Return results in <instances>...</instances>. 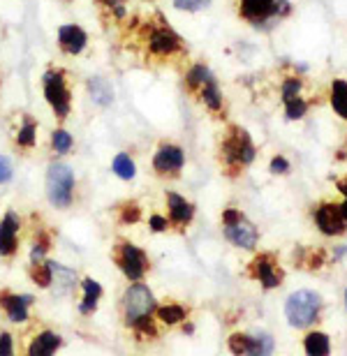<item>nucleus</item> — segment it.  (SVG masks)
<instances>
[{
    "instance_id": "obj_24",
    "label": "nucleus",
    "mask_w": 347,
    "mask_h": 356,
    "mask_svg": "<svg viewBox=\"0 0 347 356\" xmlns=\"http://www.w3.org/2000/svg\"><path fill=\"white\" fill-rule=\"evenodd\" d=\"M183 79H186L188 92H190V95H195V92L200 90L204 83L213 79V72H211V70L204 65V63H195V65L188 67V72H186V76H183Z\"/></svg>"
},
{
    "instance_id": "obj_32",
    "label": "nucleus",
    "mask_w": 347,
    "mask_h": 356,
    "mask_svg": "<svg viewBox=\"0 0 347 356\" xmlns=\"http://www.w3.org/2000/svg\"><path fill=\"white\" fill-rule=\"evenodd\" d=\"M172 5L179 12H188V14H197L204 12L211 5V0H172Z\"/></svg>"
},
{
    "instance_id": "obj_37",
    "label": "nucleus",
    "mask_w": 347,
    "mask_h": 356,
    "mask_svg": "<svg viewBox=\"0 0 347 356\" xmlns=\"http://www.w3.org/2000/svg\"><path fill=\"white\" fill-rule=\"evenodd\" d=\"M93 3H95L97 10H100V12L104 14V17H111V14H114L116 7L123 5L125 0H93Z\"/></svg>"
},
{
    "instance_id": "obj_18",
    "label": "nucleus",
    "mask_w": 347,
    "mask_h": 356,
    "mask_svg": "<svg viewBox=\"0 0 347 356\" xmlns=\"http://www.w3.org/2000/svg\"><path fill=\"white\" fill-rule=\"evenodd\" d=\"M225 236H227L234 245L239 248H245V250H250L257 243V229H255V225H250L248 220H239L236 225H225Z\"/></svg>"
},
{
    "instance_id": "obj_6",
    "label": "nucleus",
    "mask_w": 347,
    "mask_h": 356,
    "mask_svg": "<svg viewBox=\"0 0 347 356\" xmlns=\"http://www.w3.org/2000/svg\"><path fill=\"white\" fill-rule=\"evenodd\" d=\"M186 167V153L176 141H158L151 158V169L158 178H176Z\"/></svg>"
},
{
    "instance_id": "obj_17",
    "label": "nucleus",
    "mask_w": 347,
    "mask_h": 356,
    "mask_svg": "<svg viewBox=\"0 0 347 356\" xmlns=\"http://www.w3.org/2000/svg\"><path fill=\"white\" fill-rule=\"evenodd\" d=\"M250 270L266 289L278 287V284L282 282V270L275 268V261L268 257V254H259V257H255Z\"/></svg>"
},
{
    "instance_id": "obj_9",
    "label": "nucleus",
    "mask_w": 347,
    "mask_h": 356,
    "mask_svg": "<svg viewBox=\"0 0 347 356\" xmlns=\"http://www.w3.org/2000/svg\"><path fill=\"white\" fill-rule=\"evenodd\" d=\"M289 14L287 0H239V17L248 24H264L273 17Z\"/></svg>"
},
{
    "instance_id": "obj_15",
    "label": "nucleus",
    "mask_w": 347,
    "mask_h": 356,
    "mask_svg": "<svg viewBox=\"0 0 347 356\" xmlns=\"http://www.w3.org/2000/svg\"><path fill=\"white\" fill-rule=\"evenodd\" d=\"M315 220H317V227H320L324 234H329V236H338L347 227L341 213V206H334V204H322L315 213Z\"/></svg>"
},
{
    "instance_id": "obj_31",
    "label": "nucleus",
    "mask_w": 347,
    "mask_h": 356,
    "mask_svg": "<svg viewBox=\"0 0 347 356\" xmlns=\"http://www.w3.org/2000/svg\"><path fill=\"white\" fill-rule=\"evenodd\" d=\"M252 345H255V338L245 336V333H234V336L229 338V350H232V354H236V356L248 354Z\"/></svg>"
},
{
    "instance_id": "obj_25",
    "label": "nucleus",
    "mask_w": 347,
    "mask_h": 356,
    "mask_svg": "<svg viewBox=\"0 0 347 356\" xmlns=\"http://www.w3.org/2000/svg\"><path fill=\"white\" fill-rule=\"evenodd\" d=\"M81 287H83V301L79 305V310H81V315H90V312L97 308V301H100V296H102V287L93 277H83Z\"/></svg>"
},
{
    "instance_id": "obj_8",
    "label": "nucleus",
    "mask_w": 347,
    "mask_h": 356,
    "mask_svg": "<svg viewBox=\"0 0 347 356\" xmlns=\"http://www.w3.org/2000/svg\"><path fill=\"white\" fill-rule=\"evenodd\" d=\"M123 308H125V322L127 326L137 324L139 319L151 317V312L155 308V296L146 284H132L125 289L123 296Z\"/></svg>"
},
{
    "instance_id": "obj_10",
    "label": "nucleus",
    "mask_w": 347,
    "mask_h": 356,
    "mask_svg": "<svg viewBox=\"0 0 347 356\" xmlns=\"http://www.w3.org/2000/svg\"><path fill=\"white\" fill-rule=\"evenodd\" d=\"M88 44H90V35L79 24H63L56 31V47L67 58H79L81 54L88 51Z\"/></svg>"
},
{
    "instance_id": "obj_14",
    "label": "nucleus",
    "mask_w": 347,
    "mask_h": 356,
    "mask_svg": "<svg viewBox=\"0 0 347 356\" xmlns=\"http://www.w3.org/2000/svg\"><path fill=\"white\" fill-rule=\"evenodd\" d=\"M165 204H167V220H169V225L183 227V225L193 222L195 206L190 204L183 195L169 190V192H165Z\"/></svg>"
},
{
    "instance_id": "obj_1",
    "label": "nucleus",
    "mask_w": 347,
    "mask_h": 356,
    "mask_svg": "<svg viewBox=\"0 0 347 356\" xmlns=\"http://www.w3.org/2000/svg\"><path fill=\"white\" fill-rule=\"evenodd\" d=\"M132 38L134 47L144 56L146 63H167L172 58H179L186 51L181 35L160 14L139 21L137 28L132 31Z\"/></svg>"
},
{
    "instance_id": "obj_27",
    "label": "nucleus",
    "mask_w": 347,
    "mask_h": 356,
    "mask_svg": "<svg viewBox=\"0 0 347 356\" xmlns=\"http://www.w3.org/2000/svg\"><path fill=\"white\" fill-rule=\"evenodd\" d=\"M118 225H137L141 220V206L137 202H120L116 206Z\"/></svg>"
},
{
    "instance_id": "obj_21",
    "label": "nucleus",
    "mask_w": 347,
    "mask_h": 356,
    "mask_svg": "<svg viewBox=\"0 0 347 356\" xmlns=\"http://www.w3.org/2000/svg\"><path fill=\"white\" fill-rule=\"evenodd\" d=\"M60 347V336L54 331H42L33 338L31 347H28V356H54Z\"/></svg>"
},
{
    "instance_id": "obj_26",
    "label": "nucleus",
    "mask_w": 347,
    "mask_h": 356,
    "mask_svg": "<svg viewBox=\"0 0 347 356\" xmlns=\"http://www.w3.org/2000/svg\"><path fill=\"white\" fill-rule=\"evenodd\" d=\"M331 104L341 118H347V81L336 79L331 83Z\"/></svg>"
},
{
    "instance_id": "obj_34",
    "label": "nucleus",
    "mask_w": 347,
    "mask_h": 356,
    "mask_svg": "<svg viewBox=\"0 0 347 356\" xmlns=\"http://www.w3.org/2000/svg\"><path fill=\"white\" fill-rule=\"evenodd\" d=\"M299 92H301L299 79H287L285 83H282V99H285V102H292V99L301 97Z\"/></svg>"
},
{
    "instance_id": "obj_19",
    "label": "nucleus",
    "mask_w": 347,
    "mask_h": 356,
    "mask_svg": "<svg viewBox=\"0 0 347 356\" xmlns=\"http://www.w3.org/2000/svg\"><path fill=\"white\" fill-rule=\"evenodd\" d=\"M33 303L31 294H0V305L5 308L10 322H26L28 319V305Z\"/></svg>"
},
{
    "instance_id": "obj_44",
    "label": "nucleus",
    "mask_w": 347,
    "mask_h": 356,
    "mask_svg": "<svg viewBox=\"0 0 347 356\" xmlns=\"http://www.w3.org/2000/svg\"><path fill=\"white\" fill-rule=\"evenodd\" d=\"M63 3H72V0H63Z\"/></svg>"
},
{
    "instance_id": "obj_41",
    "label": "nucleus",
    "mask_w": 347,
    "mask_h": 356,
    "mask_svg": "<svg viewBox=\"0 0 347 356\" xmlns=\"http://www.w3.org/2000/svg\"><path fill=\"white\" fill-rule=\"evenodd\" d=\"M289 169V162L285 158H273L271 160V172L273 174H285Z\"/></svg>"
},
{
    "instance_id": "obj_29",
    "label": "nucleus",
    "mask_w": 347,
    "mask_h": 356,
    "mask_svg": "<svg viewBox=\"0 0 347 356\" xmlns=\"http://www.w3.org/2000/svg\"><path fill=\"white\" fill-rule=\"evenodd\" d=\"M158 317L162 319L165 324H176L181 322V319H186V308H181V305H162V308L158 310Z\"/></svg>"
},
{
    "instance_id": "obj_42",
    "label": "nucleus",
    "mask_w": 347,
    "mask_h": 356,
    "mask_svg": "<svg viewBox=\"0 0 347 356\" xmlns=\"http://www.w3.org/2000/svg\"><path fill=\"white\" fill-rule=\"evenodd\" d=\"M338 188H341V192H345V195H347V176L343 178L341 183H338Z\"/></svg>"
},
{
    "instance_id": "obj_22",
    "label": "nucleus",
    "mask_w": 347,
    "mask_h": 356,
    "mask_svg": "<svg viewBox=\"0 0 347 356\" xmlns=\"http://www.w3.org/2000/svg\"><path fill=\"white\" fill-rule=\"evenodd\" d=\"M49 270H51V284H56V291L58 294H67V291H72V287L76 284V275L72 268L58 264V261H47Z\"/></svg>"
},
{
    "instance_id": "obj_13",
    "label": "nucleus",
    "mask_w": 347,
    "mask_h": 356,
    "mask_svg": "<svg viewBox=\"0 0 347 356\" xmlns=\"http://www.w3.org/2000/svg\"><path fill=\"white\" fill-rule=\"evenodd\" d=\"M86 92H88V99L93 102V106H97L100 111H107L109 106L116 102L114 83H111L104 74H93V76H88V81H86Z\"/></svg>"
},
{
    "instance_id": "obj_2",
    "label": "nucleus",
    "mask_w": 347,
    "mask_h": 356,
    "mask_svg": "<svg viewBox=\"0 0 347 356\" xmlns=\"http://www.w3.org/2000/svg\"><path fill=\"white\" fill-rule=\"evenodd\" d=\"M40 83H42V97H45L49 109H51L56 123L65 125L74 111V86H72L70 70L56 65V63H49L40 76Z\"/></svg>"
},
{
    "instance_id": "obj_7",
    "label": "nucleus",
    "mask_w": 347,
    "mask_h": 356,
    "mask_svg": "<svg viewBox=\"0 0 347 356\" xmlns=\"http://www.w3.org/2000/svg\"><path fill=\"white\" fill-rule=\"evenodd\" d=\"M317 310H320V296L308 289L294 291L285 303L287 322L296 326V329H303V326L313 324L317 317Z\"/></svg>"
},
{
    "instance_id": "obj_40",
    "label": "nucleus",
    "mask_w": 347,
    "mask_h": 356,
    "mask_svg": "<svg viewBox=\"0 0 347 356\" xmlns=\"http://www.w3.org/2000/svg\"><path fill=\"white\" fill-rule=\"evenodd\" d=\"M245 216L241 211H236V209H227L223 213V225H236L239 220H243Z\"/></svg>"
},
{
    "instance_id": "obj_39",
    "label": "nucleus",
    "mask_w": 347,
    "mask_h": 356,
    "mask_svg": "<svg viewBox=\"0 0 347 356\" xmlns=\"http://www.w3.org/2000/svg\"><path fill=\"white\" fill-rule=\"evenodd\" d=\"M0 356H14V343L10 333H0Z\"/></svg>"
},
{
    "instance_id": "obj_12",
    "label": "nucleus",
    "mask_w": 347,
    "mask_h": 356,
    "mask_svg": "<svg viewBox=\"0 0 347 356\" xmlns=\"http://www.w3.org/2000/svg\"><path fill=\"white\" fill-rule=\"evenodd\" d=\"M24 220L14 209H7L0 218V257H14L19 250V232Z\"/></svg>"
},
{
    "instance_id": "obj_4",
    "label": "nucleus",
    "mask_w": 347,
    "mask_h": 356,
    "mask_svg": "<svg viewBox=\"0 0 347 356\" xmlns=\"http://www.w3.org/2000/svg\"><path fill=\"white\" fill-rule=\"evenodd\" d=\"M255 144L243 127H229L220 141V162L227 174H239L241 169L252 165Z\"/></svg>"
},
{
    "instance_id": "obj_3",
    "label": "nucleus",
    "mask_w": 347,
    "mask_h": 356,
    "mask_svg": "<svg viewBox=\"0 0 347 356\" xmlns=\"http://www.w3.org/2000/svg\"><path fill=\"white\" fill-rule=\"evenodd\" d=\"M45 190L47 199L54 209L65 211L74 204L76 195V174L65 160H51L47 167L45 176Z\"/></svg>"
},
{
    "instance_id": "obj_35",
    "label": "nucleus",
    "mask_w": 347,
    "mask_h": 356,
    "mask_svg": "<svg viewBox=\"0 0 347 356\" xmlns=\"http://www.w3.org/2000/svg\"><path fill=\"white\" fill-rule=\"evenodd\" d=\"M12 178H14V165H12V160L7 158V155L0 153V185L10 183Z\"/></svg>"
},
{
    "instance_id": "obj_33",
    "label": "nucleus",
    "mask_w": 347,
    "mask_h": 356,
    "mask_svg": "<svg viewBox=\"0 0 347 356\" xmlns=\"http://www.w3.org/2000/svg\"><path fill=\"white\" fill-rule=\"evenodd\" d=\"M38 268H33V282L35 284H40V287H49L51 284V270H49V266H47V261L45 264H35Z\"/></svg>"
},
{
    "instance_id": "obj_28",
    "label": "nucleus",
    "mask_w": 347,
    "mask_h": 356,
    "mask_svg": "<svg viewBox=\"0 0 347 356\" xmlns=\"http://www.w3.org/2000/svg\"><path fill=\"white\" fill-rule=\"evenodd\" d=\"M303 347H306L308 356H329V338L320 331L308 333V338L303 340Z\"/></svg>"
},
{
    "instance_id": "obj_5",
    "label": "nucleus",
    "mask_w": 347,
    "mask_h": 356,
    "mask_svg": "<svg viewBox=\"0 0 347 356\" xmlns=\"http://www.w3.org/2000/svg\"><path fill=\"white\" fill-rule=\"evenodd\" d=\"M10 144L14 153L28 158L40 148V120L31 111H14L10 118Z\"/></svg>"
},
{
    "instance_id": "obj_16",
    "label": "nucleus",
    "mask_w": 347,
    "mask_h": 356,
    "mask_svg": "<svg viewBox=\"0 0 347 356\" xmlns=\"http://www.w3.org/2000/svg\"><path fill=\"white\" fill-rule=\"evenodd\" d=\"M74 137H72V132L67 130L65 125H56L51 132H49V155H51V160H63V158H67L70 153L74 151Z\"/></svg>"
},
{
    "instance_id": "obj_43",
    "label": "nucleus",
    "mask_w": 347,
    "mask_h": 356,
    "mask_svg": "<svg viewBox=\"0 0 347 356\" xmlns=\"http://www.w3.org/2000/svg\"><path fill=\"white\" fill-rule=\"evenodd\" d=\"M341 213H343V218H345V222H347V199H345V204L341 206Z\"/></svg>"
},
{
    "instance_id": "obj_23",
    "label": "nucleus",
    "mask_w": 347,
    "mask_h": 356,
    "mask_svg": "<svg viewBox=\"0 0 347 356\" xmlns=\"http://www.w3.org/2000/svg\"><path fill=\"white\" fill-rule=\"evenodd\" d=\"M111 172L114 176H118L120 181H132L134 176H137V160L132 158L130 151H120L114 155V160H111Z\"/></svg>"
},
{
    "instance_id": "obj_30",
    "label": "nucleus",
    "mask_w": 347,
    "mask_h": 356,
    "mask_svg": "<svg viewBox=\"0 0 347 356\" xmlns=\"http://www.w3.org/2000/svg\"><path fill=\"white\" fill-rule=\"evenodd\" d=\"M271 352H273L271 336H266V333H259V336H255V345L250 347L248 356H271Z\"/></svg>"
},
{
    "instance_id": "obj_20",
    "label": "nucleus",
    "mask_w": 347,
    "mask_h": 356,
    "mask_svg": "<svg viewBox=\"0 0 347 356\" xmlns=\"http://www.w3.org/2000/svg\"><path fill=\"white\" fill-rule=\"evenodd\" d=\"M195 97L200 99L204 104V109L209 113H213V116H220L223 109H225V102H223V92H220V86H218L216 76L211 81H207L204 86L195 92Z\"/></svg>"
},
{
    "instance_id": "obj_45",
    "label": "nucleus",
    "mask_w": 347,
    "mask_h": 356,
    "mask_svg": "<svg viewBox=\"0 0 347 356\" xmlns=\"http://www.w3.org/2000/svg\"><path fill=\"white\" fill-rule=\"evenodd\" d=\"M345 298H347V291H345Z\"/></svg>"
},
{
    "instance_id": "obj_36",
    "label": "nucleus",
    "mask_w": 347,
    "mask_h": 356,
    "mask_svg": "<svg viewBox=\"0 0 347 356\" xmlns=\"http://www.w3.org/2000/svg\"><path fill=\"white\" fill-rule=\"evenodd\" d=\"M285 106H287V118H301L303 113H306V102H303L301 97H296V99H292V102H285Z\"/></svg>"
},
{
    "instance_id": "obj_11",
    "label": "nucleus",
    "mask_w": 347,
    "mask_h": 356,
    "mask_svg": "<svg viewBox=\"0 0 347 356\" xmlns=\"http://www.w3.org/2000/svg\"><path fill=\"white\" fill-rule=\"evenodd\" d=\"M114 257L127 280H141V277H144L148 268V257L141 248L132 245L130 241H120L114 250Z\"/></svg>"
},
{
    "instance_id": "obj_38",
    "label": "nucleus",
    "mask_w": 347,
    "mask_h": 356,
    "mask_svg": "<svg viewBox=\"0 0 347 356\" xmlns=\"http://www.w3.org/2000/svg\"><path fill=\"white\" fill-rule=\"evenodd\" d=\"M148 227H151V229H153L155 234H160V232H167V227H169V220H167V218H162V216H158V213H155V216H151V218H148Z\"/></svg>"
}]
</instances>
